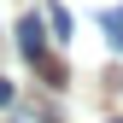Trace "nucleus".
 Returning a JSON list of instances; mask_svg holds the SVG:
<instances>
[{"label":"nucleus","instance_id":"f257e3e1","mask_svg":"<svg viewBox=\"0 0 123 123\" xmlns=\"http://www.w3.org/2000/svg\"><path fill=\"white\" fill-rule=\"evenodd\" d=\"M18 47H24V59H35V65L47 70V82H65V70H59L53 59H47V24H41L35 12H29V18L18 24Z\"/></svg>","mask_w":123,"mask_h":123},{"label":"nucleus","instance_id":"f03ea898","mask_svg":"<svg viewBox=\"0 0 123 123\" xmlns=\"http://www.w3.org/2000/svg\"><path fill=\"white\" fill-rule=\"evenodd\" d=\"M47 24L59 29V41H65V35H70V12H65V6H53V12H47Z\"/></svg>","mask_w":123,"mask_h":123},{"label":"nucleus","instance_id":"7ed1b4c3","mask_svg":"<svg viewBox=\"0 0 123 123\" xmlns=\"http://www.w3.org/2000/svg\"><path fill=\"white\" fill-rule=\"evenodd\" d=\"M12 100H18V88H12L6 76H0V105H12Z\"/></svg>","mask_w":123,"mask_h":123}]
</instances>
